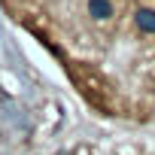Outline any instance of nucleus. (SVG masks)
<instances>
[{"label": "nucleus", "mask_w": 155, "mask_h": 155, "mask_svg": "<svg viewBox=\"0 0 155 155\" xmlns=\"http://www.w3.org/2000/svg\"><path fill=\"white\" fill-rule=\"evenodd\" d=\"M6 6L97 104L128 91L125 43L155 37V3L143 0H6Z\"/></svg>", "instance_id": "1"}]
</instances>
